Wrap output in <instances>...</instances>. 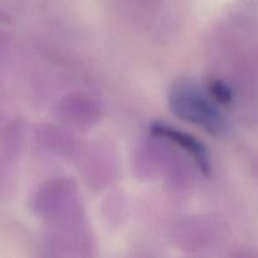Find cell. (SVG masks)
<instances>
[{"instance_id":"6da1fadb","label":"cell","mask_w":258,"mask_h":258,"mask_svg":"<svg viewBox=\"0 0 258 258\" xmlns=\"http://www.w3.org/2000/svg\"><path fill=\"white\" fill-rule=\"evenodd\" d=\"M171 110L183 120L201 125L212 134L223 133L226 122L216 106L189 86H179L170 95Z\"/></svg>"},{"instance_id":"7a4b0ae2","label":"cell","mask_w":258,"mask_h":258,"mask_svg":"<svg viewBox=\"0 0 258 258\" xmlns=\"http://www.w3.org/2000/svg\"><path fill=\"white\" fill-rule=\"evenodd\" d=\"M150 133L154 136H159V138L168 139L175 143L176 145L181 146L185 151H188L199 168L204 171V174H208L211 170V164H209V156L207 153L206 148L203 144L197 141L193 136L188 135V134L183 133V131H178L175 128L170 127V126L163 125V123H154L150 127Z\"/></svg>"},{"instance_id":"3957f363","label":"cell","mask_w":258,"mask_h":258,"mask_svg":"<svg viewBox=\"0 0 258 258\" xmlns=\"http://www.w3.org/2000/svg\"><path fill=\"white\" fill-rule=\"evenodd\" d=\"M212 93L218 100L219 102L227 103L232 100V91L227 85H224L221 81H216L212 83Z\"/></svg>"}]
</instances>
